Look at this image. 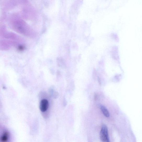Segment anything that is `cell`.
<instances>
[{"instance_id":"obj_5","label":"cell","mask_w":142,"mask_h":142,"mask_svg":"<svg viewBox=\"0 0 142 142\" xmlns=\"http://www.w3.org/2000/svg\"><path fill=\"white\" fill-rule=\"evenodd\" d=\"M18 49H19V50L22 51V50L24 49V48L22 46H20L19 47V48H18Z\"/></svg>"},{"instance_id":"obj_2","label":"cell","mask_w":142,"mask_h":142,"mask_svg":"<svg viewBox=\"0 0 142 142\" xmlns=\"http://www.w3.org/2000/svg\"><path fill=\"white\" fill-rule=\"evenodd\" d=\"M49 107V103L47 99H44L41 100L40 105V109L41 112H44L46 111Z\"/></svg>"},{"instance_id":"obj_4","label":"cell","mask_w":142,"mask_h":142,"mask_svg":"<svg viewBox=\"0 0 142 142\" xmlns=\"http://www.w3.org/2000/svg\"><path fill=\"white\" fill-rule=\"evenodd\" d=\"M9 136L8 133L7 131L4 132L1 137V140L2 142H7Z\"/></svg>"},{"instance_id":"obj_3","label":"cell","mask_w":142,"mask_h":142,"mask_svg":"<svg viewBox=\"0 0 142 142\" xmlns=\"http://www.w3.org/2000/svg\"><path fill=\"white\" fill-rule=\"evenodd\" d=\"M100 108L104 115L107 117H109L110 114L107 108L103 105H101Z\"/></svg>"},{"instance_id":"obj_1","label":"cell","mask_w":142,"mask_h":142,"mask_svg":"<svg viewBox=\"0 0 142 142\" xmlns=\"http://www.w3.org/2000/svg\"><path fill=\"white\" fill-rule=\"evenodd\" d=\"M101 140L103 142H110L108 134L107 127L105 125L102 126L100 133Z\"/></svg>"}]
</instances>
